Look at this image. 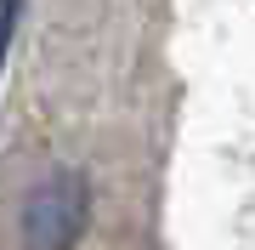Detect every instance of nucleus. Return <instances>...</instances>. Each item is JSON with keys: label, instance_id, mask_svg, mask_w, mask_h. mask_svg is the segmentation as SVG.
<instances>
[{"label": "nucleus", "instance_id": "1", "mask_svg": "<svg viewBox=\"0 0 255 250\" xmlns=\"http://www.w3.org/2000/svg\"><path fill=\"white\" fill-rule=\"evenodd\" d=\"M91 216V194H85L80 171H51L46 182L28 188L23 216H17V239L23 250H74Z\"/></svg>", "mask_w": 255, "mask_h": 250}, {"label": "nucleus", "instance_id": "2", "mask_svg": "<svg viewBox=\"0 0 255 250\" xmlns=\"http://www.w3.org/2000/svg\"><path fill=\"white\" fill-rule=\"evenodd\" d=\"M17 11H23V0H0V63L11 51V34H17Z\"/></svg>", "mask_w": 255, "mask_h": 250}]
</instances>
